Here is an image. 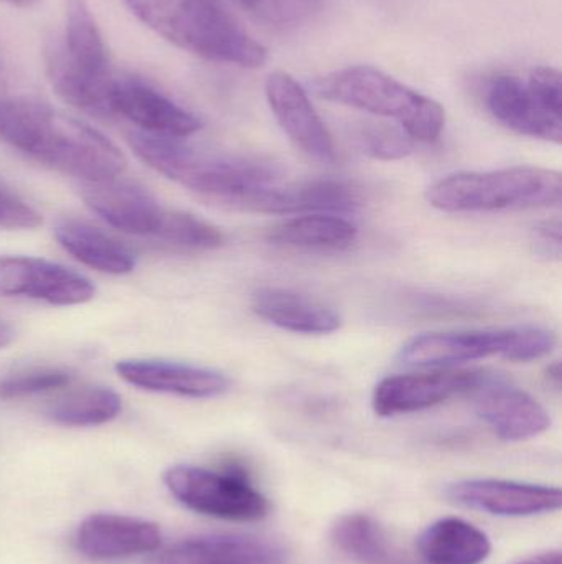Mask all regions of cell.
Returning <instances> with one entry per match:
<instances>
[{
	"label": "cell",
	"mask_w": 562,
	"mask_h": 564,
	"mask_svg": "<svg viewBox=\"0 0 562 564\" xmlns=\"http://www.w3.org/2000/svg\"><path fill=\"white\" fill-rule=\"evenodd\" d=\"M0 141L82 184L119 177L128 165L101 132L32 99L0 98Z\"/></svg>",
	"instance_id": "cell-1"
},
{
	"label": "cell",
	"mask_w": 562,
	"mask_h": 564,
	"mask_svg": "<svg viewBox=\"0 0 562 564\" xmlns=\"http://www.w3.org/2000/svg\"><path fill=\"white\" fill-rule=\"evenodd\" d=\"M128 141L145 165L227 207L243 195L279 181L280 169L266 159L203 151L178 138L142 131L131 132Z\"/></svg>",
	"instance_id": "cell-2"
},
{
	"label": "cell",
	"mask_w": 562,
	"mask_h": 564,
	"mask_svg": "<svg viewBox=\"0 0 562 564\" xmlns=\"http://www.w3.org/2000/svg\"><path fill=\"white\" fill-rule=\"evenodd\" d=\"M148 29L185 52L211 62L257 68L261 43L247 35L218 0H122Z\"/></svg>",
	"instance_id": "cell-3"
},
{
	"label": "cell",
	"mask_w": 562,
	"mask_h": 564,
	"mask_svg": "<svg viewBox=\"0 0 562 564\" xmlns=\"http://www.w3.org/2000/svg\"><path fill=\"white\" fill-rule=\"evenodd\" d=\"M46 75L53 89L68 105L98 116H109V68L104 40L85 0H66V26L62 42L46 50Z\"/></svg>",
	"instance_id": "cell-4"
},
{
	"label": "cell",
	"mask_w": 562,
	"mask_h": 564,
	"mask_svg": "<svg viewBox=\"0 0 562 564\" xmlns=\"http://www.w3.org/2000/svg\"><path fill=\"white\" fill-rule=\"evenodd\" d=\"M317 95L370 115L395 119L415 141L434 142L445 126L444 108L375 66L356 65L317 82Z\"/></svg>",
	"instance_id": "cell-5"
},
{
	"label": "cell",
	"mask_w": 562,
	"mask_h": 564,
	"mask_svg": "<svg viewBox=\"0 0 562 564\" xmlns=\"http://www.w3.org/2000/svg\"><path fill=\"white\" fill-rule=\"evenodd\" d=\"M562 178L550 169H500L491 172H459L428 188V202L448 214L525 210L561 204Z\"/></svg>",
	"instance_id": "cell-6"
},
{
	"label": "cell",
	"mask_w": 562,
	"mask_h": 564,
	"mask_svg": "<svg viewBox=\"0 0 562 564\" xmlns=\"http://www.w3.org/2000/svg\"><path fill=\"white\" fill-rule=\"evenodd\" d=\"M557 344V334L540 325L429 332L403 345L398 361L406 367L448 368L482 358L502 357L521 364L547 357Z\"/></svg>",
	"instance_id": "cell-7"
},
{
	"label": "cell",
	"mask_w": 562,
	"mask_h": 564,
	"mask_svg": "<svg viewBox=\"0 0 562 564\" xmlns=\"http://www.w3.org/2000/svg\"><path fill=\"white\" fill-rule=\"evenodd\" d=\"M488 112L505 128L528 138L561 144V73L537 66L527 73H505L488 79L484 91Z\"/></svg>",
	"instance_id": "cell-8"
},
{
	"label": "cell",
	"mask_w": 562,
	"mask_h": 564,
	"mask_svg": "<svg viewBox=\"0 0 562 564\" xmlns=\"http://www.w3.org/2000/svg\"><path fill=\"white\" fill-rule=\"evenodd\" d=\"M168 492L187 509L228 522H260L269 513V500L253 486L241 467L207 469L174 466L165 470Z\"/></svg>",
	"instance_id": "cell-9"
},
{
	"label": "cell",
	"mask_w": 562,
	"mask_h": 564,
	"mask_svg": "<svg viewBox=\"0 0 562 564\" xmlns=\"http://www.w3.org/2000/svg\"><path fill=\"white\" fill-rule=\"evenodd\" d=\"M494 373L491 370L444 368L429 373L393 375L376 384L373 410L382 417L429 410L451 398L474 394Z\"/></svg>",
	"instance_id": "cell-10"
},
{
	"label": "cell",
	"mask_w": 562,
	"mask_h": 564,
	"mask_svg": "<svg viewBox=\"0 0 562 564\" xmlns=\"http://www.w3.org/2000/svg\"><path fill=\"white\" fill-rule=\"evenodd\" d=\"M86 207L109 227L161 241L170 210L165 208L147 188L124 178L86 182L82 185Z\"/></svg>",
	"instance_id": "cell-11"
},
{
	"label": "cell",
	"mask_w": 562,
	"mask_h": 564,
	"mask_svg": "<svg viewBox=\"0 0 562 564\" xmlns=\"http://www.w3.org/2000/svg\"><path fill=\"white\" fill-rule=\"evenodd\" d=\"M109 116L122 118L148 134L184 139L200 131L201 121L164 93L132 75H114L109 88Z\"/></svg>",
	"instance_id": "cell-12"
},
{
	"label": "cell",
	"mask_w": 562,
	"mask_h": 564,
	"mask_svg": "<svg viewBox=\"0 0 562 564\" xmlns=\"http://www.w3.org/2000/svg\"><path fill=\"white\" fill-rule=\"evenodd\" d=\"M96 288L88 278L58 263L29 257H0V295L52 305L86 304Z\"/></svg>",
	"instance_id": "cell-13"
},
{
	"label": "cell",
	"mask_w": 562,
	"mask_h": 564,
	"mask_svg": "<svg viewBox=\"0 0 562 564\" xmlns=\"http://www.w3.org/2000/svg\"><path fill=\"white\" fill-rule=\"evenodd\" d=\"M445 496L467 509L497 517H535L558 512L562 494L558 487L502 479H465L451 484Z\"/></svg>",
	"instance_id": "cell-14"
},
{
	"label": "cell",
	"mask_w": 562,
	"mask_h": 564,
	"mask_svg": "<svg viewBox=\"0 0 562 564\" xmlns=\"http://www.w3.org/2000/svg\"><path fill=\"white\" fill-rule=\"evenodd\" d=\"M359 192L337 181H313L302 184H271L238 198L230 208L256 214H350L360 208Z\"/></svg>",
	"instance_id": "cell-15"
},
{
	"label": "cell",
	"mask_w": 562,
	"mask_h": 564,
	"mask_svg": "<svg viewBox=\"0 0 562 564\" xmlns=\"http://www.w3.org/2000/svg\"><path fill=\"white\" fill-rule=\"evenodd\" d=\"M472 397L478 416L500 440L517 443L550 430L547 408L527 391L508 383L504 375L494 373Z\"/></svg>",
	"instance_id": "cell-16"
},
{
	"label": "cell",
	"mask_w": 562,
	"mask_h": 564,
	"mask_svg": "<svg viewBox=\"0 0 562 564\" xmlns=\"http://www.w3.org/2000/svg\"><path fill=\"white\" fill-rule=\"evenodd\" d=\"M266 98L287 138L297 149L322 164L337 161L335 144L329 129L313 109L302 86L284 72L269 75Z\"/></svg>",
	"instance_id": "cell-17"
},
{
	"label": "cell",
	"mask_w": 562,
	"mask_h": 564,
	"mask_svg": "<svg viewBox=\"0 0 562 564\" xmlns=\"http://www.w3.org/2000/svg\"><path fill=\"white\" fill-rule=\"evenodd\" d=\"M114 368L132 387L195 400L221 397L231 387L230 378L221 371L180 361L132 358L118 361Z\"/></svg>",
	"instance_id": "cell-18"
},
{
	"label": "cell",
	"mask_w": 562,
	"mask_h": 564,
	"mask_svg": "<svg viewBox=\"0 0 562 564\" xmlns=\"http://www.w3.org/2000/svg\"><path fill=\"white\" fill-rule=\"evenodd\" d=\"M280 543L251 535H207L155 553L145 564H287Z\"/></svg>",
	"instance_id": "cell-19"
},
{
	"label": "cell",
	"mask_w": 562,
	"mask_h": 564,
	"mask_svg": "<svg viewBox=\"0 0 562 564\" xmlns=\"http://www.w3.org/2000/svg\"><path fill=\"white\" fill-rule=\"evenodd\" d=\"M161 545L162 533L155 523L112 513L89 516L76 532V549L98 562L154 553Z\"/></svg>",
	"instance_id": "cell-20"
},
{
	"label": "cell",
	"mask_w": 562,
	"mask_h": 564,
	"mask_svg": "<svg viewBox=\"0 0 562 564\" xmlns=\"http://www.w3.org/2000/svg\"><path fill=\"white\" fill-rule=\"evenodd\" d=\"M251 307L264 321L296 334H332L342 325L333 308L287 289H257Z\"/></svg>",
	"instance_id": "cell-21"
},
{
	"label": "cell",
	"mask_w": 562,
	"mask_h": 564,
	"mask_svg": "<svg viewBox=\"0 0 562 564\" xmlns=\"http://www.w3.org/2000/svg\"><path fill=\"white\" fill-rule=\"evenodd\" d=\"M55 238L66 253L99 273L124 276L135 270L134 254L124 245L85 221H62Z\"/></svg>",
	"instance_id": "cell-22"
},
{
	"label": "cell",
	"mask_w": 562,
	"mask_h": 564,
	"mask_svg": "<svg viewBox=\"0 0 562 564\" xmlns=\"http://www.w3.org/2000/svg\"><path fill=\"white\" fill-rule=\"evenodd\" d=\"M418 546L428 564H482L492 553L491 539L482 530L454 517L429 525Z\"/></svg>",
	"instance_id": "cell-23"
},
{
	"label": "cell",
	"mask_w": 562,
	"mask_h": 564,
	"mask_svg": "<svg viewBox=\"0 0 562 564\" xmlns=\"http://www.w3.org/2000/svg\"><path fill=\"white\" fill-rule=\"evenodd\" d=\"M355 225L333 214H307L280 221L267 231V241L297 250H343L356 240Z\"/></svg>",
	"instance_id": "cell-24"
},
{
	"label": "cell",
	"mask_w": 562,
	"mask_h": 564,
	"mask_svg": "<svg viewBox=\"0 0 562 564\" xmlns=\"http://www.w3.org/2000/svg\"><path fill=\"white\" fill-rule=\"evenodd\" d=\"M332 540L340 552L363 564H412L366 513H346L332 527Z\"/></svg>",
	"instance_id": "cell-25"
},
{
	"label": "cell",
	"mask_w": 562,
	"mask_h": 564,
	"mask_svg": "<svg viewBox=\"0 0 562 564\" xmlns=\"http://www.w3.org/2000/svg\"><path fill=\"white\" fill-rule=\"evenodd\" d=\"M122 401L106 387H82L68 391L46 406L53 423L69 427H91L111 423L119 416Z\"/></svg>",
	"instance_id": "cell-26"
},
{
	"label": "cell",
	"mask_w": 562,
	"mask_h": 564,
	"mask_svg": "<svg viewBox=\"0 0 562 564\" xmlns=\"http://www.w3.org/2000/svg\"><path fill=\"white\" fill-rule=\"evenodd\" d=\"M251 17L277 30L306 25L322 10L323 0H236Z\"/></svg>",
	"instance_id": "cell-27"
},
{
	"label": "cell",
	"mask_w": 562,
	"mask_h": 564,
	"mask_svg": "<svg viewBox=\"0 0 562 564\" xmlns=\"http://www.w3.org/2000/svg\"><path fill=\"white\" fill-rule=\"evenodd\" d=\"M161 241L184 250H217L224 243L223 234L213 225L184 212L170 210Z\"/></svg>",
	"instance_id": "cell-28"
},
{
	"label": "cell",
	"mask_w": 562,
	"mask_h": 564,
	"mask_svg": "<svg viewBox=\"0 0 562 564\" xmlns=\"http://www.w3.org/2000/svg\"><path fill=\"white\" fill-rule=\"evenodd\" d=\"M73 375L62 368H30L0 378V400H20L48 391L62 390L71 383Z\"/></svg>",
	"instance_id": "cell-29"
},
{
	"label": "cell",
	"mask_w": 562,
	"mask_h": 564,
	"mask_svg": "<svg viewBox=\"0 0 562 564\" xmlns=\"http://www.w3.org/2000/svg\"><path fill=\"white\" fill-rule=\"evenodd\" d=\"M415 139L405 129L373 124L362 131L363 149L379 161H398L412 152Z\"/></svg>",
	"instance_id": "cell-30"
},
{
	"label": "cell",
	"mask_w": 562,
	"mask_h": 564,
	"mask_svg": "<svg viewBox=\"0 0 562 564\" xmlns=\"http://www.w3.org/2000/svg\"><path fill=\"white\" fill-rule=\"evenodd\" d=\"M42 215L12 192L0 187V230H33Z\"/></svg>",
	"instance_id": "cell-31"
},
{
	"label": "cell",
	"mask_w": 562,
	"mask_h": 564,
	"mask_svg": "<svg viewBox=\"0 0 562 564\" xmlns=\"http://www.w3.org/2000/svg\"><path fill=\"white\" fill-rule=\"evenodd\" d=\"M533 243L537 250L544 257H561V221H544L540 227L535 228Z\"/></svg>",
	"instance_id": "cell-32"
},
{
	"label": "cell",
	"mask_w": 562,
	"mask_h": 564,
	"mask_svg": "<svg viewBox=\"0 0 562 564\" xmlns=\"http://www.w3.org/2000/svg\"><path fill=\"white\" fill-rule=\"evenodd\" d=\"M518 564H562L560 552H548L543 555L533 556Z\"/></svg>",
	"instance_id": "cell-33"
},
{
	"label": "cell",
	"mask_w": 562,
	"mask_h": 564,
	"mask_svg": "<svg viewBox=\"0 0 562 564\" xmlns=\"http://www.w3.org/2000/svg\"><path fill=\"white\" fill-rule=\"evenodd\" d=\"M13 338H15V332H13L12 325L0 318V348L9 347Z\"/></svg>",
	"instance_id": "cell-34"
},
{
	"label": "cell",
	"mask_w": 562,
	"mask_h": 564,
	"mask_svg": "<svg viewBox=\"0 0 562 564\" xmlns=\"http://www.w3.org/2000/svg\"><path fill=\"white\" fill-rule=\"evenodd\" d=\"M547 378L550 381V384H553L554 390H561V365L553 364L550 365V368L547 370Z\"/></svg>",
	"instance_id": "cell-35"
},
{
	"label": "cell",
	"mask_w": 562,
	"mask_h": 564,
	"mask_svg": "<svg viewBox=\"0 0 562 564\" xmlns=\"http://www.w3.org/2000/svg\"><path fill=\"white\" fill-rule=\"evenodd\" d=\"M2 2L10 3V6L15 7H30L36 2V0H2Z\"/></svg>",
	"instance_id": "cell-36"
},
{
	"label": "cell",
	"mask_w": 562,
	"mask_h": 564,
	"mask_svg": "<svg viewBox=\"0 0 562 564\" xmlns=\"http://www.w3.org/2000/svg\"><path fill=\"white\" fill-rule=\"evenodd\" d=\"M7 86V73L5 68H3L2 58H0V95H2L3 89Z\"/></svg>",
	"instance_id": "cell-37"
}]
</instances>
